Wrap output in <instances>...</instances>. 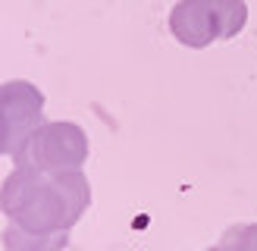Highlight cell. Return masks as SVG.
Listing matches in <instances>:
<instances>
[{
	"label": "cell",
	"instance_id": "1",
	"mask_svg": "<svg viewBox=\"0 0 257 251\" xmlns=\"http://www.w3.org/2000/svg\"><path fill=\"white\" fill-rule=\"evenodd\" d=\"M91 204V185L82 170L47 173L32 163H16L0 192V207L10 223L35 232H69Z\"/></svg>",
	"mask_w": 257,
	"mask_h": 251
},
{
	"label": "cell",
	"instance_id": "2",
	"mask_svg": "<svg viewBox=\"0 0 257 251\" xmlns=\"http://www.w3.org/2000/svg\"><path fill=\"white\" fill-rule=\"evenodd\" d=\"M85 160H88V135L82 132V126L66 122V119L44 122L32 135L29 148L16 157V163H32V167L47 170V173L82 170Z\"/></svg>",
	"mask_w": 257,
	"mask_h": 251
},
{
	"label": "cell",
	"instance_id": "3",
	"mask_svg": "<svg viewBox=\"0 0 257 251\" xmlns=\"http://www.w3.org/2000/svg\"><path fill=\"white\" fill-rule=\"evenodd\" d=\"M0 110H4V154L16 160L29 148L32 135L44 126V94L32 82L13 79L0 88Z\"/></svg>",
	"mask_w": 257,
	"mask_h": 251
},
{
	"label": "cell",
	"instance_id": "4",
	"mask_svg": "<svg viewBox=\"0 0 257 251\" xmlns=\"http://www.w3.org/2000/svg\"><path fill=\"white\" fill-rule=\"evenodd\" d=\"M170 32L179 44L191 50H204L220 41V29L207 7V0H179L170 13Z\"/></svg>",
	"mask_w": 257,
	"mask_h": 251
},
{
	"label": "cell",
	"instance_id": "5",
	"mask_svg": "<svg viewBox=\"0 0 257 251\" xmlns=\"http://www.w3.org/2000/svg\"><path fill=\"white\" fill-rule=\"evenodd\" d=\"M66 242L69 232H35L10 220L4 229V251H63Z\"/></svg>",
	"mask_w": 257,
	"mask_h": 251
},
{
	"label": "cell",
	"instance_id": "6",
	"mask_svg": "<svg viewBox=\"0 0 257 251\" xmlns=\"http://www.w3.org/2000/svg\"><path fill=\"white\" fill-rule=\"evenodd\" d=\"M207 7L216 19V29H220V41L235 38L248 22V7L245 0H207Z\"/></svg>",
	"mask_w": 257,
	"mask_h": 251
},
{
	"label": "cell",
	"instance_id": "7",
	"mask_svg": "<svg viewBox=\"0 0 257 251\" xmlns=\"http://www.w3.org/2000/svg\"><path fill=\"white\" fill-rule=\"evenodd\" d=\"M216 251H257V223H235L223 232Z\"/></svg>",
	"mask_w": 257,
	"mask_h": 251
},
{
	"label": "cell",
	"instance_id": "8",
	"mask_svg": "<svg viewBox=\"0 0 257 251\" xmlns=\"http://www.w3.org/2000/svg\"><path fill=\"white\" fill-rule=\"evenodd\" d=\"M210 251H216V248H210Z\"/></svg>",
	"mask_w": 257,
	"mask_h": 251
}]
</instances>
